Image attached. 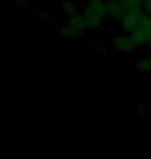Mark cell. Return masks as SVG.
<instances>
[{"mask_svg": "<svg viewBox=\"0 0 151 159\" xmlns=\"http://www.w3.org/2000/svg\"><path fill=\"white\" fill-rule=\"evenodd\" d=\"M106 8L108 17L114 20H121L126 11L121 0H106Z\"/></svg>", "mask_w": 151, "mask_h": 159, "instance_id": "4", "label": "cell"}, {"mask_svg": "<svg viewBox=\"0 0 151 159\" xmlns=\"http://www.w3.org/2000/svg\"><path fill=\"white\" fill-rule=\"evenodd\" d=\"M66 25H68L70 27H73L78 30L85 31L87 30L86 28V23H85V19L83 14H81L80 11H77L75 14L67 16V22Z\"/></svg>", "mask_w": 151, "mask_h": 159, "instance_id": "6", "label": "cell"}, {"mask_svg": "<svg viewBox=\"0 0 151 159\" xmlns=\"http://www.w3.org/2000/svg\"><path fill=\"white\" fill-rule=\"evenodd\" d=\"M58 35L63 39H80L84 36V31L78 30L66 25L58 30Z\"/></svg>", "mask_w": 151, "mask_h": 159, "instance_id": "7", "label": "cell"}, {"mask_svg": "<svg viewBox=\"0 0 151 159\" xmlns=\"http://www.w3.org/2000/svg\"><path fill=\"white\" fill-rule=\"evenodd\" d=\"M148 48H149V49L151 50V40H150V43H148Z\"/></svg>", "mask_w": 151, "mask_h": 159, "instance_id": "15", "label": "cell"}, {"mask_svg": "<svg viewBox=\"0 0 151 159\" xmlns=\"http://www.w3.org/2000/svg\"><path fill=\"white\" fill-rule=\"evenodd\" d=\"M111 44L114 48V50H116L120 53L126 54L133 53L138 47L130 34L124 32L122 34H118V35L114 36L111 41Z\"/></svg>", "mask_w": 151, "mask_h": 159, "instance_id": "3", "label": "cell"}, {"mask_svg": "<svg viewBox=\"0 0 151 159\" xmlns=\"http://www.w3.org/2000/svg\"><path fill=\"white\" fill-rule=\"evenodd\" d=\"M60 9L63 14H65L67 16L73 15V14H75V12L79 11L78 5L73 1H72V0H62V1L60 2Z\"/></svg>", "mask_w": 151, "mask_h": 159, "instance_id": "10", "label": "cell"}, {"mask_svg": "<svg viewBox=\"0 0 151 159\" xmlns=\"http://www.w3.org/2000/svg\"><path fill=\"white\" fill-rule=\"evenodd\" d=\"M143 9L147 15H149L151 17V0H144Z\"/></svg>", "mask_w": 151, "mask_h": 159, "instance_id": "13", "label": "cell"}, {"mask_svg": "<svg viewBox=\"0 0 151 159\" xmlns=\"http://www.w3.org/2000/svg\"><path fill=\"white\" fill-rule=\"evenodd\" d=\"M37 16L41 20H51L52 19V15L48 11H40L37 12Z\"/></svg>", "mask_w": 151, "mask_h": 159, "instance_id": "12", "label": "cell"}, {"mask_svg": "<svg viewBox=\"0 0 151 159\" xmlns=\"http://www.w3.org/2000/svg\"><path fill=\"white\" fill-rule=\"evenodd\" d=\"M131 37L137 43V46L148 44L151 40V17L146 12L143 15L140 25L130 33Z\"/></svg>", "mask_w": 151, "mask_h": 159, "instance_id": "1", "label": "cell"}, {"mask_svg": "<svg viewBox=\"0 0 151 159\" xmlns=\"http://www.w3.org/2000/svg\"><path fill=\"white\" fill-rule=\"evenodd\" d=\"M27 0H15V4L17 6H23L26 4Z\"/></svg>", "mask_w": 151, "mask_h": 159, "instance_id": "14", "label": "cell"}, {"mask_svg": "<svg viewBox=\"0 0 151 159\" xmlns=\"http://www.w3.org/2000/svg\"><path fill=\"white\" fill-rule=\"evenodd\" d=\"M83 16L85 19L86 28L87 30H99L104 27V19L99 17L94 12L89 11L88 8H85L83 11Z\"/></svg>", "mask_w": 151, "mask_h": 159, "instance_id": "5", "label": "cell"}, {"mask_svg": "<svg viewBox=\"0 0 151 159\" xmlns=\"http://www.w3.org/2000/svg\"><path fill=\"white\" fill-rule=\"evenodd\" d=\"M124 7L127 9H143L144 0H121Z\"/></svg>", "mask_w": 151, "mask_h": 159, "instance_id": "11", "label": "cell"}, {"mask_svg": "<svg viewBox=\"0 0 151 159\" xmlns=\"http://www.w3.org/2000/svg\"><path fill=\"white\" fill-rule=\"evenodd\" d=\"M86 8H88L89 11L94 12V14L101 17L102 19L108 17L107 8H106V1H104V0H88Z\"/></svg>", "mask_w": 151, "mask_h": 159, "instance_id": "8", "label": "cell"}, {"mask_svg": "<svg viewBox=\"0 0 151 159\" xmlns=\"http://www.w3.org/2000/svg\"><path fill=\"white\" fill-rule=\"evenodd\" d=\"M134 69L141 74L151 72V56H144L140 58L134 64Z\"/></svg>", "mask_w": 151, "mask_h": 159, "instance_id": "9", "label": "cell"}, {"mask_svg": "<svg viewBox=\"0 0 151 159\" xmlns=\"http://www.w3.org/2000/svg\"><path fill=\"white\" fill-rule=\"evenodd\" d=\"M148 107H149V112L151 113V104H149V106H148Z\"/></svg>", "mask_w": 151, "mask_h": 159, "instance_id": "16", "label": "cell"}, {"mask_svg": "<svg viewBox=\"0 0 151 159\" xmlns=\"http://www.w3.org/2000/svg\"><path fill=\"white\" fill-rule=\"evenodd\" d=\"M145 12H143V9H127L120 20L122 32L130 34L134 30H136Z\"/></svg>", "mask_w": 151, "mask_h": 159, "instance_id": "2", "label": "cell"}]
</instances>
